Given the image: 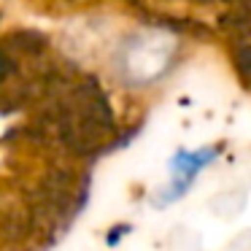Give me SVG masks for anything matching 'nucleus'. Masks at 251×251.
Returning <instances> with one entry per match:
<instances>
[{"mask_svg": "<svg viewBox=\"0 0 251 251\" xmlns=\"http://www.w3.org/2000/svg\"><path fill=\"white\" fill-rule=\"evenodd\" d=\"M213 159V151H208V149H202L200 154H178V157L173 159V170H176V181L173 186H170V195L168 200H176V197H181V192L186 189V186L192 184V178H195V173L202 168L205 162H211Z\"/></svg>", "mask_w": 251, "mask_h": 251, "instance_id": "nucleus-1", "label": "nucleus"}]
</instances>
